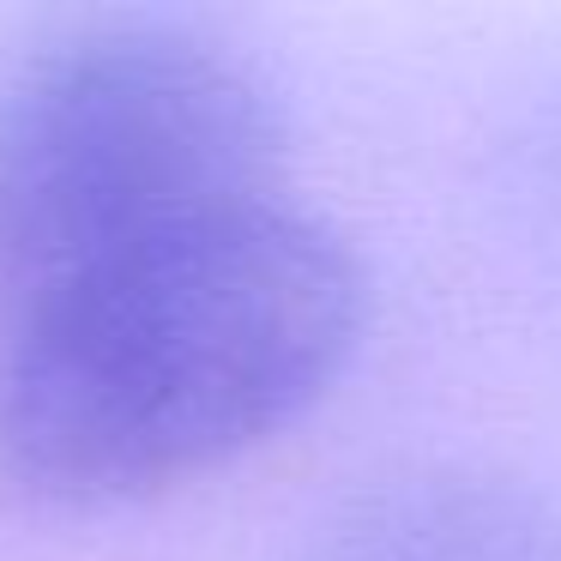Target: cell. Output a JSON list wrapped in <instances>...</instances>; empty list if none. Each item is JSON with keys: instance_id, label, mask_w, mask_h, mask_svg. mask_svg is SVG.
Returning a JSON list of instances; mask_svg holds the SVG:
<instances>
[{"instance_id": "obj_1", "label": "cell", "mask_w": 561, "mask_h": 561, "mask_svg": "<svg viewBox=\"0 0 561 561\" xmlns=\"http://www.w3.org/2000/svg\"><path fill=\"white\" fill-rule=\"evenodd\" d=\"M363 308V260L290 194L110 254L0 314V471L55 507L224 471L327 399Z\"/></svg>"}, {"instance_id": "obj_2", "label": "cell", "mask_w": 561, "mask_h": 561, "mask_svg": "<svg viewBox=\"0 0 561 561\" xmlns=\"http://www.w3.org/2000/svg\"><path fill=\"white\" fill-rule=\"evenodd\" d=\"M284 194L278 98L230 43L163 19L67 31L0 85V314Z\"/></svg>"}, {"instance_id": "obj_3", "label": "cell", "mask_w": 561, "mask_h": 561, "mask_svg": "<svg viewBox=\"0 0 561 561\" xmlns=\"http://www.w3.org/2000/svg\"><path fill=\"white\" fill-rule=\"evenodd\" d=\"M302 561H561V507L507 471L416 465L344 495Z\"/></svg>"}]
</instances>
